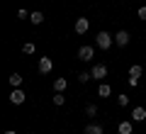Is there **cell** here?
Segmentation results:
<instances>
[{
    "instance_id": "1",
    "label": "cell",
    "mask_w": 146,
    "mask_h": 134,
    "mask_svg": "<svg viewBox=\"0 0 146 134\" xmlns=\"http://www.w3.org/2000/svg\"><path fill=\"white\" fill-rule=\"evenodd\" d=\"M112 37L107 34V32H98V37H95V44H98V49H110L112 47Z\"/></svg>"
},
{
    "instance_id": "2",
    "label": "cell",
    "mask_w": 146,
    "mask_h": 134,
    "mask_svg": "<svg viewBox=\"0 0 146 134\" xmlns=\"http://www.w3.org/2000/svg\"><path fill=\"white\" fill-rule=\"evenodd\" d=\"M141 73H144V68L139 66V63H134V66L129 68V85L134 88L136 83H139V78H141Z\"/></svg>"
},
{
    "instance_id": "3",
    "label": "cell",
    "mask_w": 146,
    "mask_h": 134,
    "mask_svg": "<svg viewBox=\"0 0 146 134\" xmlns=\"http://www.w3.org/2000/svg\"><path fill=\"white\" fill-rule=\"evenodd\" d=\"M90 73H93V81H102V78H107V66L105 63H95Z\"/></svg>"
},
{
    "instance_id": "4",
    "label": "cell",
    "mask_w": 146,
    "mask_h": 134,
    "mask_svg": "<svg viewBox=\"0 0 146 134\" xmlns=\"http://www.w3.org/2000/svg\"><path fill=\"white\" fill-rule=\"evenodd\" d=\"M25 100H27L25 90H20V88H12V93H10V103H12V105H22Z\"/></svg>"
},
{
    "instance_id": "5",
    "label": "cell",
    "mask_w": 146,
    "mask_h": 134,
    "mask_svg": "<svg viewBox=\"0 0 146 134\" xmlns=\"http://www.w3.org/2000/svg\"><path fill=\"white\" fill-rule=\"evenodd\" d=\"M115 44H117V47H127V44H129V32H127V29H119V32L115 34Z\"/></svg>"
},
{
    "instance_id": "6",
    "label": "cell",
    "mask_w": 146,
    "mask_h": 134,
    "mask_svg": "<svg viewBox=\"0 0 146 134\" xmlns=\"http://www.w3.org/2000/svg\"><path fill=\"white\" fill-rule=\"evenodd\" d=\"M88 27H90V22L85 20V17H78V20H76V25H73V29H76V34H85V32H88Z\"/></svg>"
},
{
    "instance_id": "7",
    "label": "cell",
    "mask_w": 146,
    "mask_h": 134,
    "mask_svg": "<svg viewBox=\"0 0 146 134\" xmlns=\"http://www.w3.org/2000/svg\"><path fill=\"white\" fill-rule=\"evenodd\" d=\"M93 56H95L93 47H80L78 49V59H80V61H93Z\"/></svg>"
},
{
    "instance_id": "8",
    "label": "cell",
    "mask_w": 146,
    "mask_h": 134,
    "mask_svg": "<svg viewBox=\"0 0 146 134\" xmlns=\"http://www.w3.org/2000/svg\"><path fill=\"white\" fill-rule=\"evenodd\" d=\"M51 68H54V61L49 56H42L39 59V73H51Z\"/></svg>"
},
{
    "instance_id": "9",
    "label": "cell",
    "mask_w": 146,
    "mask_h": 134,
    "mask_svg": "<svg viewBox=\"0 0 146 134\" xmlns=\"http://www.w3.org/2000/svg\"><path fill=\"white\" fill-rule=\"evenodd\" d=\"M85 134H105V129H102V124H98V122H90L88 127L83 129Z\"/></svg>"
},
{
    "instance_id": "10",
    "label": "cell",
    "mask_w": 146,
    "mask_h": 134,
    "mask_svg": "<svg viewBox=\"0 0 146 134\" xmlns=\"http://www.w3.org/2000/svg\"><path fill=\"white\" fill-rule=\"evenodd\" d=\"M131 119H134V122H144L146 119V110L144 107H134L131 110Z\"/></svg>"
},
{
    "instance_id": "11",
    "label": "cell",
    "mask_w": 146,
    "mask_h": 134,
    "mask_svg": "<svg viewBox=\"0 0 146 134\" xmlns=\"http://www.w3.org/2000/svg\"><path fill=\"white\" fill-rule=\"evenodd\" d=\"M66 85H68L66 78H56V81H54V90H56V93H63V90H66Z\"/></svg>"
},
{
    "instance_id": "12",
    "label": "cell",
    "mask_w": 146,
    "mask_h": 134,
    "mask_svg": "<svg viewBox=\"0 0 146 134\" xmlns=\"http://www.w3.org/2000/svg\"><path fill=\"white\" fill-rule=\"evenodd\" d=\"M117 132H119V134H134V132H131V122H127V119H124V122H119Z\"/></svg>"
},
{
    "instance_id": "13",
    "label": "cell",
    "mask_w": 146,
    "mask_h": 134,
    "mask_svg": "<svg viewBox=\"0 0 146 134\" xmlns=\"http://www.w3.org/2000/svg\"><path fill=\"white\" fill-rule=\"evenodd\" d=\"M29 20H32V25H42V22H44V15H42L39 10H34V12L29 15Z\"/></svg>"
},
{
    "instance_id": "14",
    "label": "cell",
    "mask_w": 146,
    "mask_h": 134,
    "mask_svg": "<svg viewBox=\"0 0 146 134\" xmlns=\"http://www.w3.org/2000/svg\"><path fill=\"white\" fill-rule=\"evenodd\" d=\"M7 81H10V85H12V88H20V85H22V76H20V73H12Z\"/></svg>"
},
{
    "instance_id": "15",
    "label": "cell",
    "mask_w": 146,
    "mask_h": 134,
    "mask_svg": "<svg viewBox=\"0 0 146 134\" xmlns=\"http://www.w3.org/2000/svg\"><path fill=\"white\" fill-rule=\"evenodd\" d=\"M110 93H112V88H110V85H107V83H102V85H100V88H98V95H100V98H107V95H110Z\"/></svg>"
},
{
    "instance_id": "16",
    "label": "cell",
    "mask_w": 146,
    "mask_h": 134,
    "mask_svg": "<svg viewBox=\"0 0 146 134\" xmlns=\"http://www.w3.org/2000/svg\"><path fill=\"white\" fill-rule=\"evenodd\" d=\"M90 78H93V73H90V71H80V73H78V81H80V83H88Z\"/></svg>"
},
{
    "instance_id": "17",
    "label": "cell",
    "mask_w": 146,
    "mask_h": 134,
    "mask_svg": "<svg viewBox=\"0 0 146 134\" xmlns=\"http://www.w3.org/2000/svg\"><path fill=\"white\" fill-rule=\"evenodd\" d=\"M22 51H25V54H34V51H36V47L32 44V41H27L25 47H22Z\"/></svg>"
},
{
    "instance_id": "18",
    "label": "cell",
    "mask_w": 146,
    "mask_h": 134,
    "mask_svg": "<svg viewBox=\"0 0 146 134\" xmlns=\"http://www.w3.org/2000/svg\"><path fill=\"white\" fill-rule=\"evenodd\" d=\"M85 115H88V117H95V115H98V107H95V105H88V107H85Z\"/></svg>"
},
{
    "instance_id": "19",
    "label": "cell",
    "mask_w": 146,
    "mask_h": 134,
    "mask_svg": "<svg viewBox=\"0 0 146 134\" xmlns=\"http://www.w3.org/2000/svg\"><path fill=\"white\" fill-rule=\"evenodd\" d=\"M63 103H66L63 93H56V95H54V105H63Z\"/></svg>"
},
{
    "instance_id": "20",
    "label": "cell",
    "mask_w": 146,
    "mask_h": 134,
    "mask_svg": "<svg viewBox=\"0 0 146 134\" xmlns=\"http://www.w3.org/2000/svg\"><path fill=\"white\" fill-rule=\"evenodd\" d=\"M117 103H119L122 107H127V105H129V98H127V95H117Z\"/></svg>"
},
{
    "instance_id": "21",
    "label": "cell",
    "mask_w": 146,
    "mask_h": 134,
    "mask_svg": "<svg viewBox=\"0 0 146 134\" xmlns=\"http://www.w3.org/2000/svg\"><path fill=\"white\" fill-rule=\"evenodd\" d=\"M29 15H32V12H27V10H17V17H20V20H27Z\"/></svg>"
},
{
    "instance_id": "22",
    "label": "cell",
    "mask_w": 146,
    "mask_h": 134,
    "mask_svg": "<svg viewBox=\"0 0 146 134\" xmlns=\"http://www.w3.org/2000/svg\"><path fill=\"white\" fill-rule=\"evenodd\" d=\"M139 17H141V20H146V5L139 7Z\"/></svg>"
},
{
    "instance_id": "23",
    "label": "cell",
    "mask_w": 146,
    "mask_h": 134,
    "mask_svg": "<svg viewBox=\"0 0 146 134\" xmlns=\"http://www.w3.org/2000/svg\"><path fill=\"white\" fill-rule=\"evenodd\" d=\"M5 134H17V132H15V129H7V132H5Z\"/></svg>"
}]
</instances>
